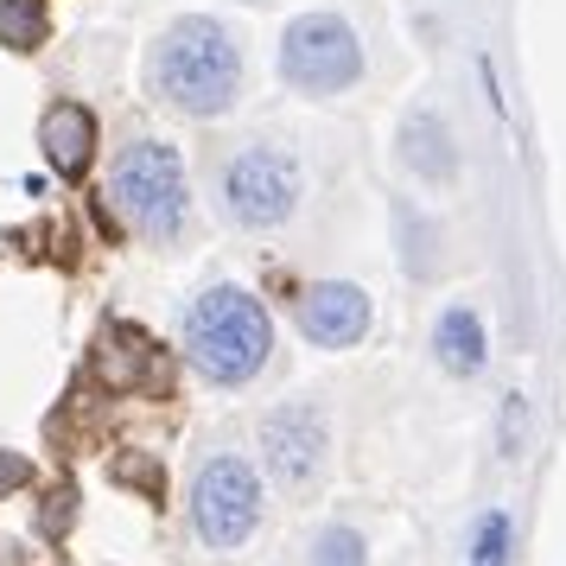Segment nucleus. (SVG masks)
<instances>
[{"label": "nucleus", "mask_w": 566, "mask_h": 566, "mask_svg": "<svg viewBox=\"0 0 566 566\" xmlns=\"http://www.w3.org/2000/svg\"><path fill=\"white\" fill-rule=\"evenodd\" d=\"M242 83V57H235L230 32L217 20H179L154 52V90L185 115H223Z\"/></svg>", "instance_id": "obj_1"}, {"label": "nucleus", "mask_w": 566, "mask_h": 566, "mask_svg": "<svg viewBox=\"0 0 566 566\" xmlns=\"http://www.w3.org/2000/svg\"><path fill=\"white\" fill-rule=\"evenodd\" d=\"M274 350V325L261 300H249L242 286H210L205 300H191L185 312V357L205 369L210 382H249Z\"/></svg>", "instance_id": "obj_2"}, {"label": "nucleus", "mask_w": 566, "mask_h": 566, "mask_svg": "<svg viewBox=\"0 0 566 566\" xmlns=\"http://www.w3.org/2000/svg\"><path fill=\"white\" fill-rule=\"evenodd\" d=\"M108 198L115 210L128 217L140 235H179L185 223V166L172 147H159V140H140L128 154L115 159V172H108Z\"/></svg>", "instance_id": "obj_3"}, {"label": "nucleus", "mask_w": 566, "mask_h": 566, "mask_svg": "<svg viewBox=\"0 0 566 566\" xmlns=\"http://www.w3.org/2000/svg\"><path fill=\"white\" fill-rule=\"evenodd\" d=\"M281 71H286L293 90H312V96H325V90H350V83L363 77V45H357V32L344 27L337 13H306V20L286 27Z\"/></svg>", "instance_id": "obj_4"}, {"label": "nucleus", "mask_w": 566, "mask_h": 566, "mask_svg": "<svg viewBox=\"0 0 566 566\" xmlns=\"http://www.w3.org/2000/svg\"><path fill=\"white\" fill-rule=\"evenodd\" d=\"M255 515H261V490H255V471L242 459H210L198 471V484H191V522H198V535L210 547L249 541Z\"/></svg>", "instance_id": "obj_5"}, {"label": "nucleus", "mask_w": 566, "mask_h": 566, "mask_svg": "<svg viewBox=\"0 0 566 566\" xmlns=\"http://www.w3.org/2000/svg\"><path fill=\"white\" fill-rule=\"evenodd\" d=\"M223 198H230V217L235 223H249V230H268V223H281L293 198H300V179H293V166L281 154H242L230 166V179H223Z\"/></svg>", "instance_id": "obj_6"}, {"label": "nucleus", "mask_w": 566, "mask_h": 566, "mask_svg": "<svg viewBox=\"0 0 566 566\" xmlns=\"http://www.w3.org/2000/svg\"><path fill=\"white\" fill-rule=\"evenodd\" d=\"M300 332H306L312 344H325V350H344V344H357V337L369 332V300L344 281L312 286L306 300H300Z\"/></svg>", "instance_id": "obj_7"}, {"label": "nucleus", "mask_w": 566, "mask_h": 566, "mask_svg": "<svg viewBox=\"0 0 566 566\" xmlns=\"http://www.w3.org/2000/svg\"><path fill=\"white\" fill-rule=\"evenodd\" d=\"M261 446H268V464H274L281 484H306L318 471V452H325V427H318L312 408H286L261 427Z\"/></svg>", "instance_id": "obj_8"}, {"label": "nucleus", "mask_w": 566, "mask_h": 566, "mask_svg": "<svg viewBox=\"0 0 566 566\" xmlns=\"http://www.w3.org/2000/svg\"><path fill=\"white\" fill-rule=\"evenodd\" d=\"M39 147H45V159L64 179H83L90 159H96V115L83 103H52L45 122H39Z\"/></svg>", "instance_id": "obj_9"}, {"label": "nucleus", "mask_w": 566, "mask_h": 566, "mask_svg": "<svg viewBox=\"0 0 566 566\" xmlns=\"http://www.w3.org/2000/svg\"><path fill=\"white\" fill-rule=\"evenodd\" d=\"M96 376H103L108 388H140L159 376V350L147 332H134V325H108L103 337H96Z\"/></svg>", "instance_id": "obj_10"}, {"label": "nucleus", "mask_w": 566, "mask_h": 566, "mask_svg": "<svg viewBox=\"0 0 566 566\" xmlns=\"http://www.w3.org/2000/svg\"><path fill=\"white\" fill-rule=\"evenodd\" d=\"M433 350H439V363H446L452 376H478V369H484V325H478L464 306H452L446 318H439Z\"/></svg>", "instance_id": "obj_11"}, {"label": "nucleus", "mask_w": 566, "mask_h": 566, "mask_svg": "<svg viewBox=\"0 0 566 566\" xmlns=\"http://www.w3.org/2000/svg\"><path fill=\"white\" fill-rule=\"evenodd\" d=\"M45 32H52L45 0H0V45L7 52H39Z\"/></svg>", "instance_id": "obj_12"}, {"label": "nucleus", "mask_w": 566, "mask_h": 566, "mask_svg": "<svg viewBox=\"0 0 566 566\" xmlns=\"http://www.w3.org/2000/svg\"><path fill=\"white\" fill-rule=\"evenodd\" d=\"M312 566H363V541L350 528H325L312 547Z\"/></svg>", "instance_id": "obj_13"}, {"label": "nucleus", "mask_w": 566, "mask_h": 566, "mask_svg": "<svg viewBox=\"0 0 566 566\" xmlns=\"http://www.w3.org/2000/svg\"><path fill=\"white\" fill-rule=\"evenodd\" d=\"M510 554V515H484V535H478V560L471 566H503Z\"/></svg>", "instance_id": "obj_14"}, {"label": "nucleus", "mask_w": 566, "mask_h": 566, "mask_svg": "<svg viewBox=\"0 0 566 566\" xmlns=\"http://www.w3.org/2000/svg\"><path fill=\"white\" fill-rule=\"evenodd\" d=\"M71 503H77L71 484H57L52 496H45V535H64V528H71Z\"/></svg>", "instance_id": "obj_15"}, {"label": "nucleus", "mask_w": 566, "mask_h": 566, "mask_svg": "<svg viewBox=\"0 0 566 566\" xmlns=\"http://www.w3.org/2000/svg\"><path fill=\"white\" fill-rule=\"evenodd\" d=\"M32 478V464L20 459V452H0V496H7V490H20Z\"/></svg>", "instance_id": "obj_16"}]
</instances>
